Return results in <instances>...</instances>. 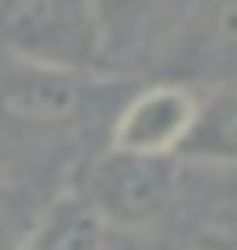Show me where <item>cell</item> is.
<instances>
[{
  "label": "cell",
  "mask_w": 237,
  "mask_h": 250,
  "mask_svg": "<svg viewBox=\"0 0 237 250\" xmlns=\"http://www.w3.org/2000/svg\"><path fill=\"white\" fill-rule=\"evenodd\" d=\"M17 238H21V233L13 229L4 217H0V250H17Z\"/></svg>",
  "instance_id": "cell-9"
},
{
  "label": "cell",
  "mask_w": 237,
  "mask_h": 250,
  "mask_svg": "<svg viewBox=\"0 0 237 250\" xmlns=\"http://www.w3.org/2000/svg\"><path fill=\"white\" fill-rule=\"evenodd\" d=\"M167 59L187 80H237V0H187L167 38Z\"/></svg>",
  "instance_id": "cell-4"
},
{
  "label": "cell",
  "mask_w": 237,
  "mask_h": 250,
  "mask_svg": "<svg viewBox=\"0 0 237 250\" xmlns=\"http://www.w3.org/2000/svg\"><path fill=\"white\" fill-rule=\"evenodd\" d=\"M96 104V75L83 67L29 62L0 83V113L29 129H67L79 125Z\"/></svg>",
  "instance_id": "cell-2"
},
{
  "label": "cell",
  "mask_w": 237,
  "mask_h": 250,
  "mask_svg": "<svg viewBox=\"0 0 237 250\" xmlns=\"http://www.w3.org/2000/svg\"><path fill=\"white\" fill-rule=\"evenodd\" d=\"M104 233L108 225L88 200L79 192H62L29 221V229H21L17 250H100Z\"/></svg>",
  "instance_id": "cell-7"
},
{
  "label": "cell",
  "mask_w": 237,
  "mask_h": 250,
  "mask_svg": "<svg viewBox=\"0 0 237 250\" xmlns=\"http://www.w3.org/2000/svg\"><path fill=\"white\" fill-rule=\"evenodd\" d=\"M75 192L108 229H150L175 196V159H146L108 146Z\"/></svg>",
  "instance_id": "cell-1"
},
{
  "label": "cell",
  "mask_w": 237,
  "mask_h": 250,
  "mask_svg": "<svg viewBox=\"0 0 237 250\" xmlns=\"http://www.w3.org/2000/svg\"><path fill=\"white\" fill-rule=\"evenodd\" d=\"M100 250H179V246H171L167 238H158L150 229H108Z\"/></svg>",
  "instance_id": "cell-8"
},
{
  "label": "cell",
  "mask_w": 237,
  "mask_h": 250,
  "mask_svg": "<svg viewBox=\"0 0 237 250\" xmlns=\"http://www.w3.org/2000/svg\"><path fill=\"white\" fill-rule=\"evenodd\" d=\"M183 163L237 167V80L196 92V117L179 146Z\"/></svg>",
  "instance_id": "cell-6"
},
{
  "label": "cell",
  "mask_w": 237,
  "mask_h": 250,
  "mask_svg": "<svg viewBox=\"0 0 237 250\" xmlns=\"http://www.w3.org/2000/svg\"><path fill=\"white\" fill-rule=\"evenodd\" d=\"M196 117V88L183 80H154L141 83L113 121V150L146 154V159H179L187 129Z\"/></svg>",
  "instance_id": "cell-3"
},
{
  "label": "cell",
  "mask_w": 237,
  "mask_h": 250,
  "mask_svg": "<svg viewBox=\"0 0 237 250\" xmlns=\"http://www.w3.org/2000/svg\"><path fill=\"white\" fill-rule=\"evenodd\" d=\"M187 0H88L100 62H133L150 42L171 38Z\"/></svg>",
  "instance_id": "cell-5"
}]
</instances>
